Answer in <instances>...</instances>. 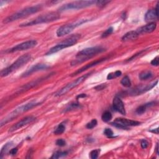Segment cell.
Masks as SVG:
<instances>
[{
  "label": "cell",
  "mask_w": 159,
  "mask_h": 159,
  "mask_svg": "<svg viewBox=\"0 0 159 159\" xmlns=\"http://www.w3.org/2000/svg\"><path fill=\"white\" fill-rule=\"evenodd\" d=\"M105 50L106 49L104 47L100 46L85 49L77 54V59L72 62L71 65L72 66H74L81 64L82 62L92 58L95 55L105 52Z\"/></svg>",
  "instance_id": "obj_1"
},
{
  "label": "cell",
  "mask_w": 159,
  "mask_h": 159,
  "mask_svg": "<svg viewBox=\"0 0 159 159\" xmlns=\"http://www.w3.org/2000/svg\"><path fill=\"white\" fill-rule=\"evenodd\" d=\"M41 9H42L41 4H37L36 6H33L26 8L18 11V12H16L14 14H13L12 15L7 17L6 18L3 20V22L4 24H8L20 19L26 18V17L29 16L31 14H35L39 12V11H41Z\"/></svg>",
  "instance_id": "obj_2"
},
{
  "label": "cell",
  "mask_w": 159,
  "mask_h": 159,
  "mask_svg": "<svg viewBox=\"0 0 159 159\" xmlns=\"http://www.w3.org/2000/svg\"><path fill=\"white\" fill-rule=\"evenodd\" d=\"M41 104V103H37V102L36 101H32L29 102V103L24 104L18 107H17V108L15 109L14 111L10 112L6 117L2 119L1 121V127L4 126V125H5L6 124H7L8 122L13 120L14 118L18 117L20 115L22 114V113L29 111L32 109L33 107H34Z\"/></svg>",
  "instance_id": "obj_3"
},
{
  "label": "cell",
  "mask_w": 159,
  "mask_h": 159,
  "mask_svg": "<svg viewBox=\"0 0 159 159\" xmlns=\"http://www.w3.org/2000/svg\"><path fill=\"white\" fill-rule=\"evenodd\" d=\"M60 18V15L57 12H50L45 14H42L37 17L36 18L32 19L31 21L24 22L21 25L20 27H28L32 26L42 23H48V22H54L58 20Z\"/></svg>",
  "instance_id": "obj_4"
},
{
  "label": "cell",
  "mask_w": 159,
  "mask_h": 159,
  "mask_svg": "<svg viewBox=\"0 0 159 159\" xmlns=\"http://www.w3.org/2000/svg\"><path fill=\"white\" fill-rule=\"evenodd\" d=\"M31 59V55L29 54H27L21 56L17 59L14 63H13L10 66L8 67L6 69H3L1 71V77H4L9 75L11 73L19 69V68L24 66L25 64L28 63Z\"/></svg>",
  "instance_id": "obj_5"
},
{
  "label": "cell",
  "mask_w": 159,
  "mask_h": 159,
  "mask_svg": "<svg viewBox=\"0 0 159 159\" xmlns=\"http://www.w3.org/2000/svg\"><path fill=\"white\" fill-rule=\"evenodd\" d=\"M80 37V36H79L78 34L71 36L70 37L67 38L65 40H64V41L60 42L58 44H57L55 46L49 49V50L45 54V55H52L59 52V51L62 50V49L73 46V45H75L77 43Z\"/></svg>",
  "instance_id": "obj_6"
},
{
  "label": "cell",
  "mask_w": 159,
  "mask_h": 159,
  "mask_svg": "<svg viewBox=\"0 0 159 159\" xmlns=\"http://www.w3.org/2000/svg\"><path fill=\"white\" fill-rule=\"evenodd\" d=\"M89 19H80L77 21L76 22H71V23L69 24H64L63 26H62L60 27L59 29L57 30L56 34L57 36L58 37H63L65 35H67L70 34L71 32L73 31V29H75L77 27L81 26L82 24L86 23V22H88Z\"/></svg>",
  "instance_id": "obj_7"
},
{
  "label": "cell",
  "mask_w": 159,
  "mask_h": 159,
  "mask_svg": "<svg viewBox=\"0 0 159 159\" xmlns=\"http://www.w3.org/2000/svg\"><path fill=\"white\" fill-rule=\"evenodd\" d=\"M93 72H90L88 73H87V74H85L80 77L78 78L77 79H76L75 80H74L73 82L68 83L67 85H65V87H64L62 88H61L60 90H59L55 94V96H61L62 95H64L66 93H67L68 92H69L70 90H72L73 88H74L75 87H77V86H78L79 85H80L81 83H82L84 81L86 80V79L90 77L91 75L92 74Z\"/></svg>",
  "instance_id": "obj_8"
},
{
  "label": "cell",
  "mask_w": 159,
  "mask_h": 159,
  "mask_svg": "<svg viewBox=\"0 0 159 159\" xmlns=\"http://www.w3.org/2000/svg\"><path fill=\"white\" fill-rule=\"evenodd\" d=\"M96 1H77L62 5L59 10L64 11L70 9H80L88 8L93 4H96Z\"/></svg>",
  "instance_id": "obj_9"
},
{
  "label": "cell",
  "mask_w": 159,
  "mask_h": 159,
  "mask_svg": "<svg viewBox=\"0 0 159 159\" xmlns=\"http://www.w3.org/2000/svg\"><path fill=\"white\" fill-rule=\"evenodd\" d=\"M37 45V42L36 40H31V41H27L18 44L16 46L13 47L10 49L6 50L8 53H13L16 52H19V51H23L28 49H31L35 47Z\"/></svg>",
  "instance_id": "obj_10"
},
{
  "label": "cell",
  "mask_w": 159,
  "mask_h": 159,
  "mask_svg": "<svg viewBox=\"0 0 159 159\" xmlns=\"http://www.w3.org/2000/svg\"><path fill=\"white\" fill-rule=\"evenodd\" d=\"M157 83L158 80L145 85H140V86L137 87L134 89L130 90L129 92H127V95L130 96H137L145 93L147 92H148V91L152 89L154 87H155Z\"/></svg>",
  "instance_id": "obj_11"
},
{
  "label": "cell",
  "mask_w": 159,
  "mask_h": 159,
  "mask_svg": "<svg viewBox=\"0 0 159 159\" xmlns=\"http://www.w3.org/2000/svg\"><path fill=\"white\" fill-rule=\"evenodd\" d=\"M36 118L34 116H27L23 119H22L21 121H19V122L14 124L13 126L9 129V132H14V131H16V130H18V129L22 128V127L26 126V125H28V124L33 122L36 120Z\"/></svg>",
  "instance_id": "obj_12"
},
{
  "label": "cell",
  "mask_w": 159,
  "mask_h": 159,
  "mask_svg": "<svg viewBox=\"0 0 159 159\" xmlns=\"http://www.w3.org/2000/svg\"><path fill=\"white\" fill-rule=\"evenodd\" d=\"M106 59H107V58H103V59H101L96 60H95L93 62H90V64L85 65V66L82 67L81 69H80L77 70V71H75V72H73V73H72V74L70 75V76L73 77H75V76L77 75L80 74V73L85 72V70H88L89 69H91V68H92V67H95L96 65H99L101 63V62L105 61Z\"/></svg>",
  "instance_id": "obj_13"
},
{
  "label": "cell",
  "mask_w": 159,
  "mask_h": 159,
  "mask_svg": "<svg viewBox=\"0 0 159 159\" xmlns=\"http://www.w3.org/2000/svg\"><path fill=\"white\" fill-rule=\"evenodd\" d=\"M50 67L48 65L44 64H36L34 65H33L31 67L30 69H28L27 71H26L22 75V77H26L31 75L33 73L37 72L39 71H41V70H47Z\"/></svg>",
  "instance_id": "obj_14"
},
{
  "label": "cell",
  "mask_w": 159,
  "mask_h": 159,
  "mask_svg": "<svg viewBox=\"0 0 159 159\" xmlns=\"http://www.w3.org/2000/svg\"><path fill=\"white\" fill-rule=\"evenodd\" d=\"M112 105H113V107H114V109L116 111L119 112V113H121V114L122 115H126V110H125L124 105L120 98L117 97V96H116V97L113 99Z\"/></svg>",
  "instance_id": "obj_15"
},
{
  "label": "cell",
  "mask_w": 159,
  "mask_h": 159,
  "mask_svg": "<svg viewBox=\"0 0 159 159\" xmlns=\"http://www.w3.org/2000/svg\"><path fill=\"white\" fill-rule=\"evenodd\" d=\"M52 73H51V74H49L47 76H45L44 77H42V78H39V79H37L36 80L34 81H32L29 83L27 84H26L25 85H24V86H22L21 88V90H20V92H24V91H26V90H29L33 87H34L35 86H36V85H39V83H41L42 81L44 80H45L48 79L49 78H50L51 76H52Z\"/></svg>",
  "instance_id": "obj_16"
},
{
  "label": "cell",
  "mask_w": 159,
  "mask_h": 159,
  "mask_svg": "<svg viewBox=\"0 0 159 159\" xmlns=\"http://www.w3.org/2000/svg\"><path fill=\"white\" fill-rule=\"evenodd\" d=\"M158 3L157 4V6L155 9H150L146 13L145 15V20L147 22H152L158 19Z\"/></svg>",
  "instance_id": "obj_17"
},
{
  "label": "cell",
  "mask_w": 159,
  "mask_h": 159,
  "mask_svg": "<svg viewBox=\"0 0 159 159\" xmlns=\"http://www.w3.org/2000/svg\"><path fill=\"white\" fill-rule=\"evenodd\" d=\"M156 27H157V25L155 22H149V23L147 24V25L144 26L143 27H140L136 31L138 32V33L139 35L144 33H150L155 30Z\"/></svg>",
  "instance_id": "obj_18"
},
{
  "label": "cell",
  "mask_w": 159,
  "mask_h": 159,
  "mask_svg": "<svg viewBox=\"0 0 159 159\" xmlns=\"http://www.w3.org/2000/svg\"><path fill=\"white\" fill-rule=\"evenodd\" d=\"M115 122L121 124L123 126L129 127V126H139L141 124L140 122L130 120V119H124V118H117L115 120Z\"/></svg>",
  "instance_id": "obj_19"
},
{
  "label": "cell",
  "mask_w": 159,
  "mask_h": 159,
  "mask_svg": "<svg viewBox=\"0 0 159 159\" xmlns=\"http://www.w3.org/2000/svg\"><path fill=\"white\" fill-rule=\"evenodd\" d=\"M139 34L136 31H132L127 32L126 34L124 35L122 37V41H134L136 39H138Z\"/></svg>",
  "instance_id": "obj_20"
},
{
  "label": "cell",
  "mask_w": 159,
  "mask_h": 159,
  "mask_svg": "<svg viewBox=\"0 0 159 159\" xmlns=\"http://www.w3.org/2000/svg\"><path fill=\"white\" fill-rule=\"evenodd\" d=\"M13 145V143H12V142H9V143L6 144L1 150V152H0V158H2L5 155V154H6L8 152H9L10 149Z\"/></svg>",
  "instance_id": "obj_21"
},
{
  "label": "cell",
  "mask_w": 159,
  "mask_h": 159,
  "mask_svg": "<svg viewBox=\"0 0 159 159\" xmlns=\"http://www.w3.org/2000/svg\"><path fill=\"white\" fill-rule=\"evenodd\" d=\"M154 102H151V103L140 106L139 107H138L137 110H136V113H137L138 115H143L146 111L147 107H150L151 106H154Z\"/></svg>",
  "instance_id": "obj_22"
},
{
  "label": "cell",
  "mask_w": 159,
  "mask_h": 159,
  "mask_svg": "<svg viewBox=\"0 0 159 159\" xmlns=\"http://www.w3.org/2000/svg\"><path fill=\"white\" fill-rule=\"evenodd\" d=\"M81 108H82V106L80 104H79L78 103H72L65 107V109L64 110V112H66L71 111L73 110L81 109Z\"/></svg>",
  "instance_id": "obj_23"
},
{
  "label": "cell",
  "mask_w": 159,
  "mask_h": 159,
  "mask_svg": "<svg viewBox=\"0 0 159 159\" xmlns=\"http://www.w3.org/2000/svg\"><path fill=\"white\" fill-rule=\"evenodd\" d=\"M153 73L152 72L149 70H145L139 74V78L140 80H147L150 79L152 77Z\"/></svg>",
  "instance_id": "obj_24"
},
{
  "label": "cell",
  "mask_w": 159,
  "mask_h": 159,
  "mask_svg": "<svg viewBox=\"0 0 159 159\" xmlns=\"http://www.w3.org/2000/svg\"><path fill=\"white\" fill-rule=\"evenodd\" d=\"M112 119V115L110 111H105L103 112V114L101 116V119L102 121L105 122H107L111 120Z\"/></svg>",
  "instance_id": "obj_25"
},
{
  "label": "cell",
  "mask_w": 159,
  "mask_h": 159,
  "mask_svg": "<svg viewBox=\"0 0 159 159\" xmlns=\"http://www.w3.org/2000/svg\"><path fill=\"white\" fill-rule=\"evenodd\" d=\"M121 84L124 87L129 88L131 86V82H130V80L128 76H125L121 80Z\"/></svg>",
  "instance_id": "obj_26"
},
{
  "label": "cell",
  "mask_w": 159,
  "mask_h": 159,
  "mask_svg": "<svg viewBox=\"0 0 159 159\" xmlns=\"http://www.w3.org/2000/svg\"><path fill=\"white\" fill-rule=\"evenodd\" d=\"M65 130V126L64 124H60L56 128L54 131V134L55 135H60L62 134H63Z\"/></svg>",
  "instance_id": "obj_27"
},
{
  "label": "cell",
  "mask_w": 159,
  "mask_h": 159,
  "mask_svg": "<svg viewBox=\"0 0 159 159\" xmlns=\"http://www.w3.org/2000/svg\"><path fill=\"white\" fill-rule=\"evenodd\" d=\"M121 75H122V72L119 70L116 71L115 72H112V73H109L108 75H107V80H110L115 79V78H116L119 77H120V76H121Z\"/></svg>",
  "instance_id": "obj_28"
},
{
  "label": "cell",
  "mask_w": 159,
  "mask_h": 159,
  "mask_svg": "<svg viewBox=\"0 0 159 159\" xmlns=\"http://www.w3.org/2000/svg\"><path fill=\"white\" fill-rule=\"evenodd\" d=\"M67 154H68V152L66 151H57V152H56L55 153H54L51 158H55V159L63 157L67 155Z\"/></svg>",
  "instance_id": "obj_29"
},
{
  "label": "cell",
  "mask_w": 159,
  "mask_h": 159,
  "mask_svg": "<svg viewBox=\"0 0 159 159\" xmlns=\"http://www.w3.org/2000/svg\"><path fill=\"white\" fill-rule=\"evenodd\" d=\"M100 152H101L100 149H95V150L91 151V152L90 153V158L92 159L97 158L100 154Z\"/></svg>",
  "instance_id": "obj_30"
},
{
  "label": "cell",
  "mask_w": 159,
  "mask_h": 159,
  "mask_svg": "<svg viewBox=\"0 0 159 159\" xmlns=\"http://www.w3.org/2000/svg\"><path fill=\"white\" fill-rule=\"evenodd\" d=\"M97 124H98V122H97V121H96V119H94L87 124L86 127L88 129H92L94 127H95L96 126H97Z\"/></svg>",
  "instance_id": "obj_31"
},
{
  "label": "cell",
  "mask_w": 159,
  "mask_h": 159,
  "mask_svg": "<svg viewBox=\"0 0 159 159\" xmlns=\"http://www.w3.org/2000/svg\"><path fill=\"white\" fill-rule=\"evenodd\" d=\"M112 32H113V28L112 27H110L108 28V29H106L103 34H102L101 37L102 38H106L107 37H108L109 36H110Z\"/></svg>",
  "instance_id": "obj_32"
},
{
  "label": "cell",
  "mask_w": 159,
  "mask_h": 159,
  "mask_svg": "<svg viewBox=\"0 0 159 159\" xmlns=\"http://www.w3.org/2000/svg\"><path fill=\"white\" fill-rule=\"evenodd\" d=\"M111 124L112 125V126H115L117 128H119V129H125V130H127L129 129V127H126V126H123V125L121 124H119V123H117V122H112L111 123Z\"/></svg>",
  "instance_id": "obj_33"
},
{
  "label": "cell",
  "mask_w": 159,
  "mask_h": 159,
  "mask_svg": "<svg viewBox=\"0 0 159 159\" xmlns=\"http://www.w3.org/2000/svg\"><path fill=\"white\" fill-rule=\"evenodd\" d=\"M104 134L106 135L107 138H111L114 134H113L112 130L111 129L106 128L104 130Z\"/></svg>",
  "instance_id": "obj_34"
},
{
  "label": "cell",
  "mask_w": 159,
  "mask_h": 159,
  "mask_svg": "<svg viewBox=\"0 0 159 159\" xmlns=\"http://www.w3.org/2000/svg\"><path fill=\"white\" fill-rule=\"evenodd\" d=\"M108 3H110V1H96V4L97 6L100 8H102V7H104Z\"/></svg>",
  "instance_id": "obj_35"
},
{
  "label": "cell",
  "mask_w": 159,
  "mask_h": 159,
  "mask_svg": "<svg viewBox=\"0 0 159 159\" xmlns=\"http://www.w3.org/2000/svg\"><path fill=\"white\" fill-rule=\"evenodd\" d=\"M56 145L59 147H64L66 145V142L63 139H59L56 141Z\"/></svg>",
  "instance_id": "obj_36"
},
{
  "label": "cell",
  "mask_w": 159,
  "mask_h": 159,
  "mask_svg": "<svg viewBox=\"0 0 159 159\" xmlns=\"http://www.w3.org/2000/svg\"><path fill=\"white\" fill-rule=\"evenodd\" d=\"M140 145H141L142 148L145 149L147 148V147L149 146V143H148V142H147L146 140L143 139V140H142V141H141Z\"/></svg>",
  "instance_id": "obj_37"
},
{
  "label": "cell",
  "mask_w": 159,
  "mask_h": 159,
  "mask_svg": "<svg viewBox=\"0 0 159 159\" xmlns=\"http://www.w3.org/2000/svg\"><path fill=\"white\" fill-rule=\"evenodd\" d=\"M106 87H107V85L106 84H101L100 85H98V86H96L95 88V89L96 90L100 91V90H103L105 89Z\"/></svg>",
  "instance_id": "obj_38"
},
{
  "label": "cell",
  "mask_w": 159,
  "mask_h": 159,
  "mask_svg": "<svg viewBox=\"0 0 159 159\" xmlns=\"http://www.w3.org/2000/svg\"><path fill=\"white\" fill-rule=\"evenodd\" d=\"M158 62H159V61H158V56H157V57H156L155 58H154V59H153L151 61L150 64L152 65H153V66L157 67L158 65Z\"/></svg>",
  "instance_id": "obj_39"
},
{
  "label": "cell",
  "mask_w": 159,
  "mask_h": 159,
  "mask_svg": "<svg viewBox=\"0 0 159 159\" xmlns=\"http://www.w3.org/2000/svg\"><path fill=\"white\" fill-rule=\"evenodd\" d=\"M18 149L17 148V147H16V148L11 149L9 152V154L11 155H15L17 153H18Z\"/></svg>",
  "instance_id": "obj_40"
},
{
  "label": "cell",
  "mask_w": 159,
  "mask_h": 159,
  "mask_svg": "<svg viewBox=\"0 0 159 159\" xmlns=\"http://www.w3.org/2000/svg\"><path fill=\"white\" fill-rule=\"evenodd\" d=\"M150 132H153V133H154V134H158V128L151 130H150Z\"/></svg>",
  "instance_id": "obj_41"
},
{
  "label": "cell",
  "mask_w": 159,
  "mask_h": 159,
  "mask_svg": "<svg viewBox=\"0 0 159 159\" xmlns=\"http://www.w3.org/2000/svg\"><path fill=\"white\" fill-rule=\"evenodd\" d=\"M86 96H87L86 94H80V95H79L78 96H77V98L78 99V98H85V97H86Z\"/></svg>",
  "instance_id": "obj_42"
},
{
  "label": "cell",
  "mask_w": 159,
  "mask_h": 159,
  "mask_svg": "<svg viewBox=\"0 0 159 159\" xmlns=\"http://www.w3.org/2000/svg\"><path fill=\"white\" fill-rule=\"evenodd\" d=\"M156 152H157V154L158 155V143L157 144V145H156Z\"/></svg>",
  "instance_id": "obj_43"
}]
</instances>
